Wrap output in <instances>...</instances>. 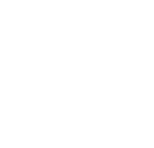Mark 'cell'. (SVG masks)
Listing matches in <instances>:
<instances>
[]
</instances>
